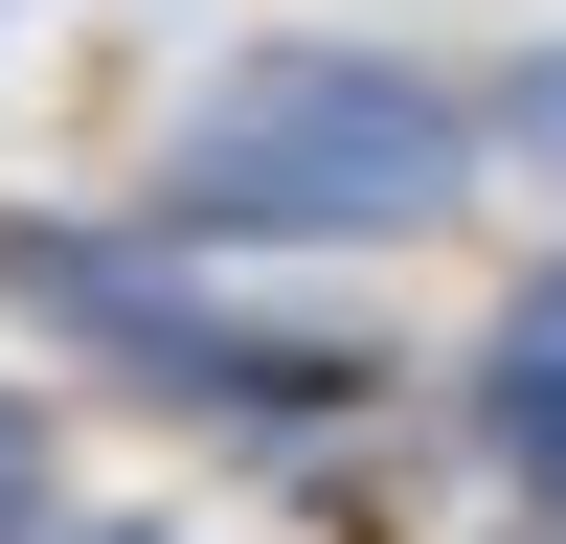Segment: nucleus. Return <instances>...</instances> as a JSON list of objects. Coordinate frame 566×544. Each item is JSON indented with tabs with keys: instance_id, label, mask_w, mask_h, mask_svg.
<instances>
[{
	"instance_id": "f257e3e1",
	"label": "nucleus",
	"mask_w": 566,
	"mask_h": 544,
	"mask_svg": "<svg viewBox=\"0 0 566 544\" xmlns=\"http://www.w3.org/2000/svg\"><path fill=\"white\" fill-rule=\"evenodd\" d=\"M431 181H453V114L408 69H363V45H295L227 114H181V205L205 227H408Z\"/></svg>"
},
{
	"instance_id": "f03ea898",
	"label": "nucleus",
	"mask_w": 566,
	"mask_h": 544,
	"mask_svg": "<svg viewBox=\"0 0 566 544\" xmlns=\"http://www.w3.org/2000/svg\"><path fill=\"white\" fill-rule=\"evenodd\" d=\"M499 453H522V499H566V272L499 317Z\"/></svg>"
},
{
	"instance_id": "7ed1b4c3",
	"label": "nucleus",
	"mask_w": 566,
	"mask_h": 544,
	"mask_svg": "<svg viewBox=\"0 0 566 544\" xmlns=\"http://www.w3.org/2000/svg\"><path fill=\"white\" fill-rule=\"evenodd\" d=\"M23 522H45V431L0 408V544H23Z\"/></svg>"
}]
</instances>
